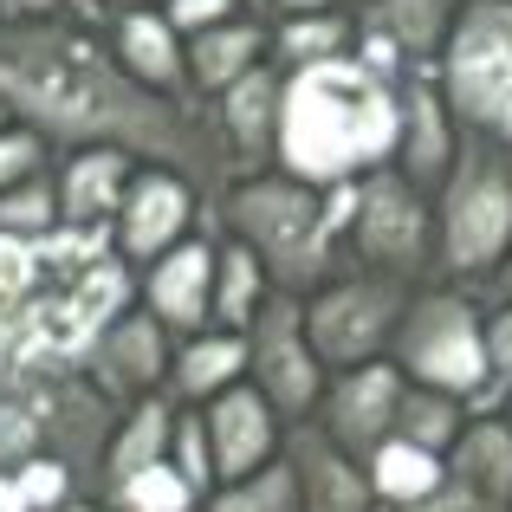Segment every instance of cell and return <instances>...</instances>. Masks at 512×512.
<instances>
[{"label": "cell", "mask_w": 512, "mask_h": 512, "mask_svg": "<svg viewBox=\"0 0 512 512\" xmlns=\"http://www.w3.org/2000/svg\"><path fill=\"white\" fill-rule=\"evenodd\" d=\"M363 474H370V493H376V506L383 512H396V506H409V500H422L428 487H441V454H428V448H415V441H402V435H383L370 454H363Z\"/></svg>", "instance_id": "27"}, {"label": "cell", "mask_w": 512, "mask_h": 512, "mask_svg": "<svg viewBox=\"0 0 512 512\" xmlns=\"http://www.w3.org/2000/svg\"><path fill=\"white\" fill-rule=\"evenodd\" d=\"M72 20H104V0H59Z\"/></svg>", "instance_id": "39"}, {"label": "cell", "mask_w": 512, "mask_h": 512, "mask_svg": "<svg viewBox=\"0 0 512 512\" xmlns=\"http://www.w3.org/2000/svg\"><path fill=\"white\" fill-rule=\"evenodd\" d=\"M260 59H273V52H266V20L260 13H234V20H221V26L188 39V91L208 104V98H221L240 72H253Z\"/></svg>", "instance_id": "22"}, {"label": "cell", "mask_w": 512, "mask_h": 512, "mask_svg": "<svg viewBox=\"0 0 512 512\" xmlns=\"http://www.w3.org/2000/svg\"><path fill=\"white\" fill-rule=\"evenodd\" d=\"M312 7H344V0H266V20L273 13H312Z\"/></svg>", "instance_id": "38"}, {"label": "cell", "mask_w": 512, "mask_h": 512, "mask_svg": "<svg viewBox=\"0 0 512 512\" xmlns=\"http://www.w3.org/2000/svg\"><path fill=\"white\" fill-rule=\"evenodd\" d=\"M350 266L396 273L409 286L435 279V188L409 182L396 163L350 182V227H344Z\"/></svg>", "instance_id": "6"}, {"label": "cell", "mask_w": 512, "mask_h": 512, "mask_svg": "<svg viewBox=\"0 0 512 512\" xmlns=\"http://www.w3.org/2000/svg\"><path fill=\"white\" fill-rule=\"evenodd\" d=\"M104 46L111 59L124 65L137 85L163 91V98H195L188 91V39L169 26L163 7H124V13H104Z\"/></svg>", "instance_id": "18"}, {"label": "cell", "mask_w": 512, "mask_h": 512, "mask_svg": "<svg viewBox=\"0 0 512 512\" xmlns=\"http://www.w3.org/2000/svg\"><path fill=\"white\" fill-rule=\"evenodd\" d=\"M266 292H273V279H266L260 253L240 247L234 234L214 227V299H208V318H214V325H227V331H240L253 312H260Z\"/></svg>", "instance_id": "25"}, {"label": "cell", "mask_w": 512, "mask_h": 512, "mask_svg": "<svg viewBox=\"0 0 512 512\" xmlns=\"http://www.w3.org/2000/svg\"><path fill=\"white\" fill-rule=\"evenodd\" d=\"M266 52L273 65H318L357 52V13L350 7H312V13H273L266 20Z\"/></svg>", "instance_id": "24"}, {"label": "cell", "mask_w": 512, "mask_h": 512, "mask_svg": "<svg viewBox=\"0 0 512 512\" xmlns=\"http://www.w3.org/2000/svg\"><path fill=\"white\" fill-rule=\"evenodd\" d=\"M240 331H247V383L260 389L286 422H305L318 389H325V376H331L325 363H318L312 338H305V305L292 299V292H266L260 312Z\"/></svg>", "instance_id": "8"}, {"label": "cell", "mask_w": 512, "mask_h": 512, "mask_svg": "<svg viewBox=\"0 0 512 512\" xmlns=\"http://www.w3.org/2000/svg\"><path fill=\"white\" fill-rule=\"evenodd\" d=\"M214 227L234 234L240 247L260 253L273 292L305 299L312 286H325L331 273H344V227H350V182L318 188L299 182L292 169H247L214 195Z\"/></svg>", "instance_id": "3"}, {"label": "cell", "mask_w": 512, "mask_h": 512, "mask_svg": "<svg viewBox=\"0 0 512 512\" xmlns=\"http://www.w3.org/2000/svg\"><path fill=\"white\" fill-rule=\"evenodd\" d=\"M0 234L7 240H59V188H52V163L26 182L0 188Z\"/></svg>", "instance_id": "29"}, {"label": "cell", "mask_w": 512, "mask_h": 512, "mask_svg": "<svg viewBox=\"0 0 512 512\" xmlns=\"http://www.w3.org/2000/svg\"><path fill=\"white\" fill-rule=\"evenodd\" d=\"M396 396H402V370L389 357H370V363H350V370H331L305 422H318L344 454L363 461L396 422Z\"/></svg>", "instance_id": "11"}, {"label": "cell", "mask_w": 512, "mask_h": 512, "mask_svg": "<svg viewBox=\"0 0 512 512\" xmlns=\"http://www.w3.org/2000/svg\"><path fill=\"white\" fill-rule=\"evenodd\" d=\"M201 512H299V487H292V467L286 454L240 480H221V487L201 500Z\"/></svg>", "instance_id": "28"}, {"label": "cell", "mask_w": 512, "mask_h": 512, "mask_svg": "<svg viewBox=\"0 0 512 512\" xmlns=\"http://www.w3.org/2000/svg\"><path fill=\"white\" fill-rule=\"evenodd\" d=\"M480 299H487V305H500V299H512V247L500 253V266H493V273L480 279Z\"/></svg>", "instance_id": "36"}, {"label": "cell", "mask_w": 512, "mask_h": 512, "mask_svg": "<svg viewBox=\"0 0 512 512\" xmlns=\"http://www.w3.org/2000/svg\"><path fill=\"white\" fill-rule=\"evenodd\" d=\"M143 169V156L117 150V143H85V150L52 156V188H59V234L72 240H104L111 214L124 208L130 175Z\"/></svg>", "instance_id": "12"}, {"label": "cell", "mask_w": 512, "mask_h": 512, "mask_svg": "<svg viewBox=\"0 0 512 512\" xmlns=\"http://www.w3.org/2000/svg\"><path fill=\"white\" fill-rule=\"evenodd\" d=\"M72 357H78V370H85L91 383H98L104 396L124 409V402H137V396L169 389L175 331H169L143 299H130V305H117L111 318H98V325L78 338Z\"/></svg>", "instance_id": "9"}, {"label": "cell", "mask_w": 512, "mask_h": 512, "mask_svg": "<svg viewBox=\"0 0 512 512\" xmlns=\"http://www.w3.org/2000/svg\"><path fill=\"white\" fill-rule=\"evenodd\" d=\"M124 7H163V0H104V13H124Z\"/></svg>", "instance_id": "40"}, {"label": "cell", "mask_w": 512, "mask_h": 512, "mask_svg": "<svg viewBox=\"0 0 512 512\" xmlns=\"http://www.w3.org/2000/svg\"><path fill=\"white\" fill-rule=\"evenodd\" d=\"M441 467H448V480L487 493V500H512V428L493 409H474L454 448L441 454Z\"/></svg>", "instance_id": "23"}, {"label": "cell", "mask_w": 512, "mask_h": 512, "mask_svg": "<svg viewBox=\"0 0 512 512\" xmlns=\"http://www.w3.org/2000/svg\"><path fill=\"white\" fill-rule=\"evenodd\" d=\"M240 376H247V331L201 325L188 338H175V357H169V396L175 402H214Z\"/></svg>", "instance_id": "21"}, {"label": "cell", "mask_w": 512, "mask_h": 512, "mask_svg": "<svg viewBox=\"0 0 512 512\" xmlns=\"http://www.w3.org/2000/svg\"><path fill=\"white\" fill-rule=\"evenodd\" d=\"M111 506L117 512H201V493L188 487L169 461H156V467H143L137 480H124V487L111 493Z\"/></svg>", "instance_id": "31"}, {"label": "cell", "mask_w": 512, "mask_h": 512, "mask_svg": "<svg viewBox=\"0 0 512 512\" xmlns=\"http://www.w3.org/2000/svg\"><path fill=\"white\" fill-rule=\"evenodd\" d=\"M409 279L396 273H370V266H344L325 286L305 292V338H312L325 370H350V363L389 357L402 325V305H409Z\"/></svg>", "instance_id": "7"}, {"label": "cell", "mask_w": 512, "mask_h": 512, "mask_svg": "<svg viewBox=\"0 0 512 512\" xmlns=\"http://www.w3.org/2000/svg\"><path fill=\"white\" fill-rule=\"evenodd\" d=\"M201 227H214V201L201 195L182 169L143 163L137 175H130L124 208L111 214V234H104V240H111V253L130 266V273H143L156 253H169L175 240L201 234Z\"/></svg>", "instance_id": "10"}, {"label": "cell", "mask_w": 512, "mask_h": 512, "mask_svg": "<svg viewBox=\"0 0 512 512\" xmlns=\"http://www.w3.org/2000/svg\"><path fill=\"white\" fill-rule=\"evenodd\" d=\"M512 389V299L487 305V402L480 409H493Z\"/></svg>", "instance_id": "33"}, {"label": "cell", "mask_w": 512, "mask_h": 512, "mask_svg": "<svg viewBox=\"0 0 512 512\" xmlns=\"http://www.w3.org/2000/svg\"><path fill=\"white\" fill-rule=\"evenodd\" d=\"M240 7H247V13H260V20H266V0H240Z\"/></svg>", "instance_id": "42"}, {"label": "cell", "mask_w": 512, "mask_h": 512, "mask_svg": "<svg viewBox=\"0 0 512 512\" xmlns=\"http://www.w3.org/2000/svg\"><path fill=\"white\" fill-rule=\"evenodd\" d=\"M389 363L409 383L454 389L480 409L487 402V299L474 286H454V279H422L402 305Z\"/></svg>", "instance_id": "5"}, {"label": "cell", "mask_w": 512, "mask_h": 512, "mask_svg": "<svg viewBox=\"0 0 512 512\" xmlns=\"http://www.w3.org/2000/svg\"><path fill=\"white\" fill-rule=\"evenodd\" d=\"M163 13L182 39H195V33H208V26L234 20V13H247V7H240V0H163Z\"/></svg>", "instance_id": "35"}, {"label": "cell", "mask_w": 512, "mask_h": 512, "mask_svg": "<svg viewBox=\"0 0 512 512\" xmlns=\"http://www.w3.org/2000/svg\"><path fill=\"white\" fill-rule=\"evenodd\" d=\"M350 13H357V52L402 78V72H415V65L441 59L461 0H363V7H350Z\"/></svg>", "instance_id": "13"}, {"label": "cell", "mask_w": 512, "mask_h": 512, "mask_svg": "<svg viewBox=\"0 0 512 512\" xmlns=\"http://www.w3.org/2000/svg\"><path fill=\"white\" fill-rule=\"evenodd\" d=\"M286 467H292V487H299V512H383L363 461L344 454L318 422L286 428Z\"/></svg>", "instance_id": "16"}, {"label": "cell", "mask_w": 512, "mask_h": 512, "mask_svg": "<svg viewBox=\"0 0 512 512\" xmlns=\"http://www.w3.org/2000/svg\"><path fill=\"white\" fill-rule=\"evenodd\" d=\"M396 512H512V500H487V493H474V487H461V480L441 474V487H428L422 500H409Z\"/></svg>", "instance_id": "34"}, {"label": "cell", "mask_w": 512, "mask_h": 512, "mask_svg": "<svg viewBox=\"0 0 512 512\" xmlns=\"http://www.w3.org/2000/svg\"><path fill=\"white\" fill-rule=\"evenodd\" d=\"M7 124H13V111H7V104H0V130H7Z\"/></svg>", "instance_id": "43"}, {"label": "cell", "mask_w": 512, "mask_h": 512, "mask_svg": "<svg viewBox=\"0 0 512 512\" xmlns=\"http://www.w3.org/2000/svg\"><path fill=\"white\" fill-rule=\"evenodd\" d=\"M137 299L163 318L175 338L214 325L208 318V299H214V227H201V234L175 240L169 253H156V260L137 273Z\"/></svg>", "instance_id": "15"}, {"label": "cell", "mask_w": 512, "mask_h": 512, "mask_svg": "<svg viewBox=\"0 0 512 512\" xmlns=\"http://www.w3.org/2000/svg\"><path fill=\"white\" fill-rule=\"evenodd\" d=\"M175 409H182V402H175L169 389L137 396V402H124V409H117V428H111V441H104V467H98V493H104V500H111L124 480H137L143 467H156L169 454Z\"/></svg>", "instance_id": "20"}, {"label": "cell", "mask_w": 512, "mask_h": 512, "mask_svg": "<svg viewBox=\"0 0 512 512\" xmlns=\"http://www.w3.org/2000/svg\"><path fill=\"white\" fill-rule=\"evenodd\" d=\"M163 461L201 493V500L214 493V480H221V474H214V448H208V415H201V402H182V409H175V428H169V454H163Z\"/></svg>", "instance_id": "30"}, {"label": "cell", "mask_w": 512, "mask_h": 512, "mask_svg": "<svg viewBox=\"0 0 512 512\" xmlns=\"http://www.w3.org/2000/svg\"><path fill=\"white\" fill-rule=\"evenodd\" d=\"M467 415H474V402H467V396L435 389V383H409V376H402V396H396V422H389V435L415 441V448H428V454H448L454 435L467 428Z\"/></svg>", "instance_id": "26"}, {"label": "cell", "mask_w": 512, "mask_h": 512, "mask_svg": "<svg viewBox=\"0 0 512 512\" xmlns=\"http://www.w3.org/2000/svg\"><path fill=\"white\" fill-rule=\"evenodd\" d=\"M493 415H500V422L512 428V389H506V396H500V402H493Z\"/></svg>", "instance_id": "41"}, {"label": "cell", "mask_w": 512, "mask_h": 512, "mask_svg": "<svg viewBox=\"0 0 512 512\" xmlns=\"http://www.w3.org/2000/svg\"><path fill=\"white\" fill-rule=\"evenodd\" d=\"M396 124H402V78L370 65L363 52L292 65L279 85L273 163L318 188L357 182L396 156Z\"/></svg>", "instance_id": "2"}, {"label": "cell", "mask_w": 512, "mask_h": 512, "mask_svg": "<svg viewBox=\"0 0 512 512\" xmlns=\"http://www.w3.org/2000/svg\"><path fill=\"white\" fill-rule=\"evenodd\" d=\"M52 156H59V150H52V143L39 137L33 124H20V117H13V124L0 130V188H13V182H26V175H39Z\"/></svg>", "instance_id": "32"}, {"label": "cell", "mask_w": 512, "mask_h": 512, "mask_svg": "<svg viewBox=\"0 0 512 512\" xmlns=\"http://www.w3.org/2000/svg\"><path fill=\"white\" fill-rule=\"evenodd\" d=\"M0 104L33 124L52 150L117 143L143 163L182 169L208 201L240 175L208 104L137 85L111 59L98 20H72V13L0 20Z\"/></svg>", "instance_id": "1"}, {"label": "cell", "mask_w": 512, "mask_h": 512, "mask_svg": "<svg viewBox=\"0 0 512 512\" xmlns=\"http://www.w3.org/2000/svg\"><path fill=\"white\" fill-rule=\"evenodd\" d=\"M201 415H208V448H214V474L221 480H240V474H253V467L286 454L292 422L247 383V376H240L234 389H221L214 402H201ZM221 480H214V487H221Z\"/></svg>", "instance_id": "14"}, {"label": "cell", "mask_w": 512, "mask_h": 512, "mask_svg": "<svg viewBox=\"0 0 512 512\" xmlns=\"http://www.w3.org/2000/svg\"><path fill=\"white\" fill-rule=\"evenodd\" d=\"M454 150H461V117L448 111V98H441L435 85V65H415V72H402V124H396V163L409 182L435 188L441 175H448Z\"/></svg>", "instance_id": "17"}, {"label": "cell", "mask_w": 512, "mask_h": 512, "mask_svg": "<svg viewBox=\"0 0 512 512\" xmlns=\"http://www.w3.org/2000/svg\"><path fill=\"white\" fill-rule=\"evenodd\" d=\"M39 512H117V506L104 500V493H85V487H78V493H59V500L39 506Z\"/></svg>", "instance_id": "37"}, {"label": "cell", "mask_w": 512, "mask_h": 512, "mask_svg": "<svg viewBox=\"0 0 512 512\" xmlns=\"http://www.w3.org/2000/svg\"><path fill=\"white\" fill-rule=\"evenodd\" d=\"M506 150H512V137H506Z\"/></svg>", "instance_id": "45"}, {"label": "cell", "mask_w": 512, "mask_h": 512, "mask_svg": "<svg viewBox=\"0 0 512 512\" xmlns=\"http://www.w3.org/2000/svg\"><path fill=\"white\" fill-rule=\"evenodd\" d=\"M512 247V150L493 130L461 124V150L435 182V279L474 286Z\"/></svg>", "instance_id": "4"}, {"label": "cell", "mask_w": 512, "mask_h": 512, "mask_svg": "<svg viewBox=\"0 0 512 512\" xmlns=\"http://www.w3.org/2000/svg\"><path fill=\"white\" fill-rule=\"evenodd\" d=\"M279 85H286V72H279L273 59H260L253 72H240L234 85L221 91V98H208L214 124H221V143L227 156H234V169H273V137H279Z\"/></svg>", "instance_id": "19"}, {"label": "cell", "mask_w": 512, "mask_h": 512, "mask_svg": "<svg viewBox=\"0 0 512 512\" xmlns=\"http://www.w3.org/2000/svg\"><path fill=\"white\" fill-rule=\"evenodd\" d=\"M344 7H363V0H344Z\"/></svg>", "instance_id": "44"}]
</instances>
